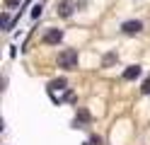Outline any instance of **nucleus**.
Here are the masks:
<instances>
[{
	"label": "nucleus",
	"instance_id": "obj_1",
	"mask_svg": "<svg viewBox=\"0 0 150 145\" xmlns=\"http://www.w3.org/2000/svg\"><path fill=\"white\" fill-rule=\"evenodd\" d=\"M58 65L65 68V70H75V68H78V51H75V48L61 51L58 53Z\"/></svg>",
	"mask_w": 150,
	"mask_h": 145
},
{
	"label": "nucleus",
	"instance_id": "obj_2",
	"mask_svg": "<svg viewBox=\"0 0 150 145\" xmlns=\"http://www.w3.org/2000/svg\"><path fill=\"white\" fill-rule=\"evenodd\" d=\"M140 29H143V22H140V19H128V22L121 24V32L124 34H138Z\"/></svg>",
	"mask_w": 150,
	"mask_h": 145
},
{
	"label": "nucleus",
	"instance_id": "obj_3",
	"mask_svg": "<svg viewBox=\"0 0 150 145\" xmlns=\"http://www.w3.org/2000/svg\"><path fill=\"white\" fill-rule=\"evenodd\" d=\"M63 41V29H49L44 34V44H58Z\"/></svg>",
	"mask_w": 150,
	"mask_h": 145
},
{
	"label": "nucleus",
	"instance_id": "obj_4",
	"mask_svg": "<svg viewBox=\"0 0 150 145\" xmlns=\"http://www.w3.org/2000/svg\"><path fill=\"white\" fill-rule=\"evenodd\" d=\"M87 123H90V111L87 109H80L78 116H75V121H73V126H75V128H82V126H87Z\"/></svg>",
	"mask_w": 150,
	"mask_h": 145
},
{
	"label": "nucleus",
	"instance_id": "obj_5",
	"mask_svg": "<svg viewBox=\"0 0 150 145\" xmlns=\"http://www.w3.org/2000/svg\"><path fill=\"white\" fill-rule=\"evenodd\" d=\"M73 10H75L73 0H61V3H58V15H61V17H70Z\"/></svg>",
	"mask_w": 150,
	"mask_h": 145
},
{
	"label": "nucleus",
	"instance_id": "obj_6",
	"mask_svg": "<svg viewBox=\"0 0 150 145\" xmlns=\"http://www.w3.org/2000/svg\"><path fill=\"white\" fill-rule=\"evenodd\" d=\"M138 75H140V65H128L124 70V80H136Z\"/></svg>",
	"mask_w": 150,
	"mask_h": 145
},
{
	"label": "nucleus",
	"instance_id": "obj_7",
	"mask_svg": "<svg viewBox=\"0 0 150 145\" xmlns=\"http://www.w3.org/2000/svg\"><path fill=\"white\" fill-rule=\"evenodd\" d=\"M65 87H68V80H65V77H56V80L49 82V90H51V92H53V90H65Z\"/></svg>",
	"mask_w": 150,
	"mask_h": 145
},
{
	"label": "nucleus",
	"instance_id": "obj_8",
	"mask_svg": "<svg viewBox=\"0 0 150 145\" xmlns=\"http://www.w3.org/2000/svg\"><path fill=\"white\" fill-rule=\"evenodd\" d=\"M116 61H119V53H116V51H109L104 58H102V68H109V65H114Z\"/></svg>",
	"mask_w": 150,
	"mask_h": 145
},
{
	"label": "nucleus",
	"instance_id": "obj_9",
	"mask_svg": "<svg viewBox=\"0 0 150 145\" xmlns=\"http://www.w3.org/2000/svg\"><path fill=\"white\" fill-rule=\"evenodd\" d=\"M140 92H143V94H150V77H148V80L143 82V87H140Z\"/></svg>",
	"mask_w": 150,
	"mask_h": 145
},
{
	"label": "nucleus",
	"instance_id": "obj_10",
	"mask_svg": "<svg viewBox=\"0 0 150 145\" xmlns=\"http://www.w3.org/2000/svg\"><path fill=\"white\" fill-rule=\"evenodd\" d=\"M39 15H41V3H39V5H34V12H32V17L36 19V17H39Z\"/></svg>",
	"mask_w": 150,
	"mask_h": 145
},
{
	"label": "nucleus",
	"instance_id": "obj_11",
	"mask_svg": "<svg viewBox=\"0 0 150 145\" xmlns=\"http://www.w3.org/2000/svg\"><path fill=\"white\" fill-rule=\"evenodd\" d=\"M90 145H102V138H99V135H92V138H90Z\"/></svg>",
	"mask_w": 150,
	"mask_h": 145
},
{
	"label": "nucleus",
	"instance_id": "obj_12",
	"mask_svg": "<svg viewBox=\"0 0 150 145\" xmlns=\"http://www.w3.org/2000/svg\"><path fill=\"white\" fill-rule=\"evenodd\" d=\"M22 0H5V7H15V5H20Z\"/></svg>",
	"mask_w": 150,
	"mask_h": 145
}]
</instances>
